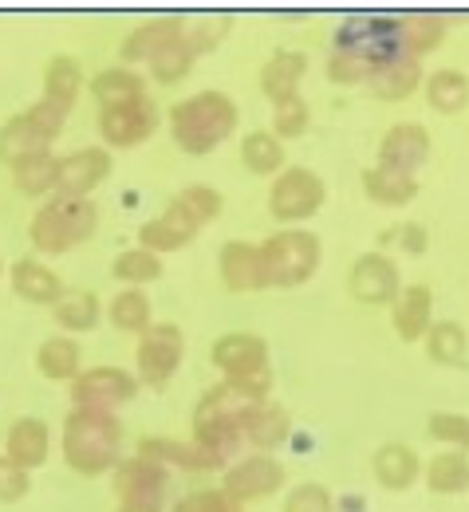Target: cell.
Instances as JSON below:
<instances>
[{
  "instance_id": "cell-1",
  "label": "cell",
  "mask_w": 469,
  "mask_h": 512,
  "mask_svg": "<svg viewBox=\"0 0 469 512\" xmlns=\"http://www.w3.org/2000/svg\"><path fill=\"white\" fill-rule=\"evenodd\" d=\"M261 402H265V398H261L257 390L229 383V379L209 386V390L201 394L198 410H194V442H198L201 449H209V453L225 465V457L237 453L245 418H249Z\"/></svg>"
},
{
  "instance_id": "cell-2",
  "label": "cell",
  "mask_w": 469,
  "mask_h": 512,
  "mask_svg": "<svg viewBox=\"0 0 469 512\" xmlns=\"http://www.w3.org/2000/svg\"><path fill=\"white\" fill-rule=\"evenodd\" d=\"M237 103L225 91H198L170 111V134L186 154H209L237 130Z\"/></svg>"
},
{
  "instance_id": "cell-3",
  "label": "cell",
  "mask_w": 469,
  "mask_h": 512,
  "mask_svg": "<svg viewBox=\"0 0 469 512\" xmlns=\"http://www.w3.org/2000/svg\"><path fill=\"white\" fill-rule=\"evenodd\" d=\"M123 426L103 410H71L64 422V457L79 477H99L119 465Z\"/></svg>"
},
{
  "instance_id": "cell-4",
  "label": "cell",
  "mask_w": 469,
  "mask_h": 512,
  "mask_svg": "<svg viewBox=\"0 0 469 512\" xmlns=\"http://www.w3.org/2000/svg\"><path fill=\"white\" fill-rule=\"evenodd\" d=\"M99 225V209L87 201V197H48V205L36 209L32 225H28V237L36 245V253L44 256H60L83 241H91Z\"/></svg>"
},
{
  "instance_id": "cell-5",
  "label": "cell",
  "mask_w": 469,
  "mask_h": 512,
  "mask_svg": "<svg viewBox=\"0 0 469 512\" xmlns=\"http://www.w3.org/2000/svg\"><path fill=\"white\" fill-rule=\"evenodd\" d=\"M335 52L359 60L371 71L399 64V60H406L399 20L395 16H347L335 28Z\"/></svg>"
},
{
  "instance_id": "cell-6",
  "label": "cell",
  "mask_w": 469,
  "mask_h": 512,
  "mask_svg": "<svg viewBox=\"0 0 469 512\" xmlns=\"http://www.w3.org/2000/svg\"><path fill=\"white\" fill-rule=\"evenodd\" d=\"M261 268H265V288L268 284L296 288L312 280V272L320 268V241L304 229H284L261 245Z\"/></svg>"
},
{
  "instance_id": "cell-7",
  "label": "cell",
  "mask_w": 469,
  "mask_h": 512,
  "mask_svg": "<svg viewBox=\"0 0 469 512\" xmlns=\"http://www.w3.org/2000/svg\"><path fill=\"white\" fill-rule=\"evenodd\" d=\"M213 367L237 386L257 390L261 398L272 386V371H268V343L261 335L249 331H229L213 343Z\"/></svg>"
},
{
  "instance_id": "cell-8",
  "label": "cell",
  "mask_w": 469,
  "mask_h": 512,
  "mask_svg": "<svg viewBox=\"0 0 469 512\" xmlns=\"http://www.w3.org/2000/svg\"><path fill=\"white\" fill-rule=\"evenodd\" d=\"M64 119H67V111H60V107L48 103V99H40V103H32L28 111L12 115V119L0 127V158L12 166L16 158H28V154L48 150V146L60 138Z\"/></svg>"
},
{
  "instance_id": "cell-9",
  "label": "cell",
  "mask_w": 469,
  "mask_h": 512,
  "mask_svg": "<svg viewBox=\"0 0 469 512\" xmlns=\"http://www.w3.org/2000/svg\"><path fill=\"white\" fill-rule=\"evenodd\" d=\"M115 497L119 509L162 512L170 497V469L150 461V457H131L115 465Z\"/></svg>"
},
{
  "instance_id": "cell-10",
  "label": "cell",
  "mask_w": 469,
  "mask_h": 512,
  "mask_svg": "<svg viewBox=\"0 0 469 512\" xmlns=\"http://www.w3.org/2000/svg\"><path fill=\"white\" fill-rule=\"evenodd\" d=\"M186 355V335L174 323H150L138 339V379L146 386H166Z\"/></svg>"
},
{
  "instance_id": "cell-11",
  "label": "cell",
  "mask_w": 469,
  "mask_h": 512,
  "mask_svg": "<svg viewBox=\"0 0 469 512\" xmlns=\"http://www.w3.org/2000/svg\"><path fill=\"white\" fill-rule=\"evenodd\" d=\"M134 394H138V379L127 375L123 367H91V371H79L71 379V398H75V410H103V414H115L119 406H127Z\"/></svg>"
},
{
  "instance_id": "cell-12",
  "label": "cell",
  "mask_w": 469,
  "mask_h": 512,
  "mask_svg": "<svg viewBox=\"0 0 469 512\" xmlns=\"http://www.w3.org/2000/svg\"><path fill=\"white\" fill-rule=\"evenodd\" d=\"M324 197H328V190H324L320 174L296 166V170H284V174L272 182L268 209H272L276 221H304V217H312V213L324 205Z\"/></svg>"
},
{
  "instance_id": "cell-13",
  "label": "cell",
  "mask_w": 469,
  "mask_h": 512,
  "mask_svg": "<svg viewBox=\"0 0 469 512\" xmlns=\"http://www.w3.org/2000/svg\"><path fill=\"white\" fill-rule=\"evenodd\" d=\"M154 127H158V107L150 103V95L99 111V134L111 150H127V146L146 142L154 134Z\"/></svg>"
},
{
  "instance_id": "cell-14",
  "label": "cell",
  "mask_w": 469,
  "mask_h": 512,
  "mask_svg": "<svg viewBox=\"0 0 469 512\" xmlns=\"http://www.w3.org/2000/svg\"><path fill=\"white\" fill-rule=\"evenodd\" d=\"M280 485H284V465H280L276 457H265V453H257V457H245V461H237V465L225 473V481H221V493H225V497H233L237 505H249V501L272 497Z\"/></svg>"
},
{
  "instance_id": "cell-15",
  "label": "cell",
  "mask_w": 469,
  "mask_h": 512,
  "mask_svg": "<svg viewBox=\"0 0 469 512\" xmlns=\"http://www.w3.org/2000/svg\"><path fill=\"white\" fill-rule=\"evenodd\" d=\"M111 174V150L83 146L75 154H64L56 166V193L60 197H87L95 186H103Z\"/></svg>"
},
{
  "instance_id": "cell-16",
  "label": "cell",
  "mask_w": 469,
  "mask_h": 512,
  "mask_svg": "<svg viewBox=\"0 0 469 512\" xmlns=\"http://www.w3.org/2000/svg\"><path fill=\"white\" fill-rule=\"evenodd\" d=\"M351 296L359 304H387L399 296V268L383 253H367L351 268Z\"/></svg>"
},
{
  "instance_id": "cell-17",
  "label": "cell",
  "mask_w": 469,
  "mask_h": 512,
  "mask_svg": "<svg viewBox=\"0 0 469 512\" xmlns=\"http://www.w3.org/2000/svg\"><path fill=\"white\" fill-rule=\"evenodd\" d=\"M430 158V134L418 123H399L383 134V146H379V166L383 170H395V174H410Z\"/></svg>"
},
{
  "instance_id": "cell-18",
  "label": "cell",
  "mask_w": 469,
  "mask_h": 512,
  "mask_svg": "<svg viewBox=\"0 0 469 512\" xmlns=\"http://www.w3.org/2000/svg\"><path fill=\"white\" fill-rule=\"evenodd\" d=\"M194 237H198V225L170 201L154 221H146V225L138 229V249H146V253H154V256L178 253V249H186Z\"/></svg>"
},
{
  "instance_id": "cell-19",
  "label": "cell",
  "mask_w": 469,
  "mask_h": 512,
  "mask_svg": "<svg viewBox=\"0 0 469 512\" xmlns=\"http://www.w3.org/2000/svg\"><path fill=\"white\" fill-rule=\"evenodd\" d=\"M48 449H52V434H48V426L40 422V418H16L12 426H8V438H4V457L16 465V469H24V473H32V469H40L44 461H48Z\"/></svg>"
},
{
  "instance_id": "cell-20",
  "label": "cell",
  "mask_w": 469,
  "mask_h": 512,
  "mask_svg": "<svg viewBox=\"0 0 469 512\" xmlns=\"http://www.w3.org/2000/svg\"><path fill=\"white\" fill-rule=\"evenodd\" d=\"M8 276H12V292H16L20 300H28V304H52V308H56V300L64 296V280H60L48 264H40L36 256L16 260V264L8 268Z\"/></svg>"
},
{
  "instance_id": "cell-21",
  "label": "cell",
  "mask_w": 469,
  "mask_h": 512,
  "mask_svg": "<svg viewBox=\"0 0 469 512\" xmlns=\"http://www.w3.org/2000/svg\"><path fill=\"white\" fill-rule=\"evenodd\" d=\"M221 280H225L229 292H257V288H265L261 245L229 241V245L221 249Z\"/></svg>"
},
{
  "instance_id": "cell-22",
  "label": "cell",
  "mask_w": 469,
  "mask_h": 512,
  "mask_svg": "<svg viewBox=\"0 0 469 512\" xmlns=\"http://www.w3.org/2000/svg\"><path fill=\"white\" fill-rule=\"evenodd\" d=\"M182 28H186V20H178V16L146 20L142 28H134L131 36H127V44H123V60H127V64H138V60H146V64H150L166 44L182 40Z\"/></svg>"
},
{
  "instance_id": "cell-23",
  "label": "cell",
  "mask_w": 469,
  "mask_h": 512,
  "mask_svg": "<svg viewBox=\"0 0 469 512\" xmlns=\"http://www.w3.org/2000/svg\"><path fill=\"white\" fill-rule=\"evenodd\" d=\"M430 312H434V292L426 284H410L395 296V331L399 339L414 343L430 331Z\"/></svg>"
},
{
  "instance_id": "cell-24",
  "label": "cell",
  "mask_w": 469,
  "mask_h": 512,
  "mask_svg": "<svg viewBox=\"0 0 469 512\" xmlns=\"http://www.w3.org/2000/svg\"><path fill=\"white\" fill-rule=\"evenodd\" d=\"M308 71V56L304 52H276L261 71V91L272 103H284L292 95H300V79Z\"/></svg>"
},
{
  "instance_id": "cell-25",
  "label": "cell",
  "mask_w": 469,
  "mask_h": 512,
  "mask_svg": "<svg viewBox=\"0 0 469 512\" xmlns=\"http://www.w3.org/2000/svg\"><path fill=\"white\" fill-rule=\"evenodd\" d=\"M138 457H150L158 465H178V469H217L221 461L201 449L198 442H170V438H150L138 446Z\"/></svg>"
},
{
  "instance_id": "cell-26",
  "label": "cell",
  "mask_w": 469,
  "mask_h": 512,
  "mask_svg": "<svg viewBox=\"0 0 469 512\" xmlns=\"http://www.w3.org/2000/svg\"><path fill=\"white\" fill-rule=\"evenodd\" d=\"M418 453L410 446H402V442H391V446H383L375 453V477H379V485L383 489H410L414 485V477H418Z\"/></svg>"
},
{
  "instance_id": "cell-27",
  "label": "cell",
  "mask_w": 469,
  "mask_h": 512,
  "mask_svg": "<svg viewBox=\"0 0 469 512\" xmlns=\"http://www.w3.org/2000/svg\"><path fill=\"white\" fill-rule=\"evenodd\" d=\"M79 363H83L79 343L67 339V335L44 339L40 351H36V371H40L44 379H52V383H71V379L79 375Z\"/></svg>"
},
{
  "instance_id": "cell-28",
  "label": "cell",
  "mask_w": 469,
  "mask_h": 512,
  "mask_svg": "<svg viewBox=\"0 0 469 512\" xmlns=\"http://www.w3.org/2000/svg\"><path fill=\"white\" fill-rule=\"evenodd\" d=\"M426 99L438 115H458L469 107V79L458 67H442L426 79Z\"/></svg>"
},
{
  "instance_id": "cell-29",
  "label": "cell",
  "mask_w": 469,
  "mask_h": 512,
  "mask_svg": "<svg viewBox=\"0 0 469 512\" xmlns=\"http://www.w3.org/2000/svg\"><path fill=\"white\" fill-rule=\"evenodd\" d=\"M56 166L60 158L52 150H40V154H28V158H16L12 162V186L28 197H40V193L56 190Z\"/></svg>"
},
{
  "instance_id": "cell-30",
  "label": "cell",
  "mask_w": 469,
  "mask_h": 512,
  "mask_svg": "<svg viewBox=\"0 0 469 512\" xmlns=\"http://www.w3.org/2000/svg\"><path fill=\"white\" fill-rule=\"evenodd\" d=\"M426 351H430V359L442 363V367H466V359H469L466 327L454 320L430 323V331H426Z\"/></svg>"
},
{
  "instance_id": "cell-31",
  "label": "cell",
  "mask_w": 469,
  "mask_h": 512,
  "mask_svg": "<svg viewBox=\"0 0 469 512\" xmlns=\"http://www.w3.org/2000/svg\"><path fill=\"white\" fill-rule=\"evenodd\" d=\"M402 28V48H406V60H418L426 52H434L446 36V20L434 16V12H414V16H399Z\"/></svg>"
},
{
  "instance_id": "cell-32",
  "label": "cell",
  "mask_w": 469,
  "mask_h": 512,
  "mask_svg": "<svg viewBox=\"0 0 469 512\" xmlns=\"http://www.w3.org/2000/svg\"><path fill=\"white\" fill-rule=\"evenodd\" d=\"M91 91L103 107H119V103H131V99H142L146 95V79L134 75L127 67H107L91 79Z\"/></svg>"
},
{
  "instance_id": "cell-33",
  "label": "cell",
  "mask_w": 469,
  "mask_h": 512,
  "mask_svg": "<svg viewBox=\"0 0 469 512\" xmlns=\"http://www.w3.org/2000/svg\"><path fill=\"white\" fill-rule=\"evenodd\" d=\"M241 438H245L249 446H257V449H276L284 438H288V414H284L280 406H268V402H261V406H257V410L245 418Z\"/></svg>"
},
{
  "instance_id": "cell-34",
  "label": "cell",
  "mask_w": 469,
  "mask_h": 512,
  "mask_svg": "<svg viewBox=\"0 0 469 512\" xmlns=\"http://www.w3.org/2000/svg\"><path fill=\"white\" fill-rule=\"evenodd\" d=\"M79 83H83V67L75 64L71 56H56L44 71V95L40 99L56 103L60 111H71V103L79 95Z\"/></svg>"
},
{
  "instance_id": "cell-35",
  "label": "cell",
  "mask_w": 469,
  "mask_h": 512,
  "mask_svg": "<svg viewBox=\"0 0 469 512\" xmlns=\"http://www.w3.org/2000/svg\"><path fill=\"white\" fill-rule=\"evenodd\" d=\"M363 193L375 201V205H406L414 193H418V182L410 174H395V170H363Z\"/></svg>"
},
{
  "instance_id": "cell-36",
  "label": "cell",
  "mask_w": 469,
  "mask_h": 512,
  "mask_svg": "<svg viewBox=\"0 0 469 512\" xmlns=\"http://www.w3.org/2000/svg\"><path fill=\"white\" fill-rule=\"evenodd\" d=\"M241 162H245L249 174L268 178V174H276L284 166V142L276 134H268V130H253L241 142Z\"/></svg>"
},
{
  "instance_id": "cell-37",
  "label": "cell",
  "mask_w": 469,
  "mask_h": 512,
  "mask_svg": "<svg viewBox=\"0 0 469 512\" xmlns=\"http://www.w3.org/2000/svg\"><path fill=\"white\" fill-rule=\"evenodd\" d=\"M426 485L434 493H466L469 489V457L462 449H446L426 465Z\"/></svg>"
},
{
  "instance_id": "cell-38",
  "label": "cell",
  "mask_w": 469,
  "mask_h": 512,
  "mask_svg": "<svg viewBox=\"0 0 469 512\" xmlns=\"http://www.w3.org/2000/svg\"><path fill=\"white\" fill-rule=\"evenodd\" d=\"M418 79H422V71H418V60H399V64L371 71L367 87H371L379 99H406V95L418 87Z\"/></svg>"
},
{
  "instance_id": "cell-39",
  "label": "cell",
  "mask_w": 469,
  "mask_h": 512,
  "mask_svg": "<svg viewBox=\"0 0 469 512\" xmlns=\"http://www.w3.org/2000/svg\"><path fill=\"white\" fill-rule=\"evenodd\" d=\"M56 323L64 331H91L99 323V296L95 292H64L56 300Z\"/></svg>"
},
{
  "instance_id": "cell-40",
  "label": "cell",
  "mask_w": 469,
  "mask_h": 512,
  "mask_svg": "<svg viewBox=\"0 0 469 512\" xmlns=\"http://www.w3.org/2000/svg\"><path fill=\"white\" fill-rule=\"evenodd\" d=\"M111 323L119 331H131V335H142L150 327V296L142 288H127L111 300Z\"/></svg>"
},
{
  "instance_id": "cell-41",
  "label": "cell",
  "mask_w": 469,
  "mask_h": 512,
  "mask_svg": "<svg viewBox=\"0 0 469 512\" xmlns=\"http://www.w3.org/2000/svg\"><path fill=\"white\" fill-rule=\"evenodd\" d=\"M194 225H209V221H217V213H221V205H225V197L213 190V186H186V190H178L170 197Z\"/></svg>"
},
{
  "instance_id": "cell-42",
  "label": "cell",
  "mask_w": 469,
  "mask_h": 512,
  "mask_svg": "<svg viewBox=\"0 0 469 512\" xmlns=\"http://www.w3.org/2000/svg\"><path fill=\"white\" fill-rule=\"evenodd\" d=\"M198 60V52L186 44V36L182 40H174V44H166L154 60H150V75L158 79V83H178V79H186L190 75V67Z\"/></svg>"
},
{
  "instance_id": "cell-43",
  "label": "cell",
  "mask_w": 469,
  "mask_h": 512,
  "mask_svg": "<svg viewBox=\"0 0 469 512\" xmlns=\"http://www.w3.org/2000/svg\"><path fill=\"white\" fill-rule=\"evenodd\" d=\"M111 272H115L119 280L134 284V288H142V284H150V280L162 276V256L146 253V249H127V253L115 256Z\"/></svg>"
},
{
  "instance_id": "cell-44",
  "label": "cell",
  "mask_w": 469,
  "mask_h": 512,
  "mask_svg": "<svg viewBox=\"0 0 469 512\" xmlns=\"http://www.w3.org/2000/svg\"><path fill=\"white\" fill-rule=\"evenodd\" d=\"M308 103L300 99V95H292V99H284V103H276V111H272V134L276 138H300L304 130H308Z\"/></svg>"
},
{
  "instance_id": "cell-45",
  "label": "cell",
  "mask_w": 469,
  "mask_h": 512,
  "mask_svg": "<svg viewBox=\"0 0 469 512\" xmlns=\"http://www.w3.org/2000/svg\"><path fill=\"white\" fill-rule=\"evenodd\" d=\"M430 434L438 438V442H450L454 449H469V414H454V410H434L430 414Z\"/></svg>"
},
{
  "instance_id": "cell-46",
  "label": "cell",
  "mask_w": 469,
  "mask_h": 512,
  "mask_svg": "<svg viewBox=\"0 0 469 512\" xmlns=\"http://www.w3.org/2000/svg\"><path fill=\"white\" fill-rule=\"evenodd\" d=\"M225 32H229V16H205V20H194V24L182 28V36H186V44H190L194 52H213V44H217Z\"/></svg>"
},
{
  "instance_id": "cell-47",
  "label": "cell",
  "mask_w": 469,
  "mask_h": 512,
  "mask_svg": "<svg viewBox=\"0 0 469 512\" xmlns=\"http://www.w3.org/2000/svg\"><path fill=\"white\" fill-rule=\"evenodd\" d=\"M174 512H245V505H237L233 497H225L221 489H201V493H190L182 497Z\"/></svg>"
},
{
  "instance_id": "cell-48",
  "label": "cell",
  "mask_w": 469,
  "mask_h": 512,
  "mask_svg": "<svg viewBox=\"0 0 469 512\" xmlns=\"http://www.w3.org/2000/svg\"><path fill=\"white\" fill-rule=\"evenodd\" d=\"M28 489H32L28 473H24V469H16V465H12V461L0 453V505L24 501V497H28Z\"/></svg>"
},
{
  "instance_id": "cell-49",
  "label": "cell",
  "mask_w": 469,
  "mask_h": 512,
  "mask_svg": "<svg viewBox=\"0 0 469 512\" xmlns=\"http://www.w3.org/2000/svg\"><path fill=\"white\" fill-rule=\"evenodd\" d=\"M284 512H332V497L324 485H300L284 501Z\"/></svg>"
},
{
  "instance_id": "cell-50",
  "label": "cell",
  "mask_w": 469,
  "mask_h": 512,
  "mask_svg": "<svg viewBox=\"0 0 469 512\" xmlns=\"http://www.w3.org/2000/svg\"><path fill=\"white\" fill-rule=\"evenodd\" d=\"M379 241H383V245H399V249H406L410 256H422L426 249H430V233H426L422 225H399V229H387Z\"/></svg>"
},
{
  "instance_id": "cell-51",
  "label": "cell",
  "mask_w": 469,
  "mask_h": 512,
  "mask_svg": "<svg viewBox=\"0 0 469 512\" xmlns=\"http://www.w3.org/2000/svg\"><path fill=\"white\" fill-rule=\"evenodd\" d=\"M328 79H332V83H343V87L367 83V79H371V67H363L359 60H351V56L332 52V60H328Z\"/></svg>"
},
{
  "instance_id": "cell-52",
  "label": "cell",
  "mask_w": 469,
  "mask_h": 512,
  "mask_svg": "<svg viewBox=\"0 0 469 512\" xmlns=\"http://www.w3.org/2000/svg\"><path fill=\"white\" fill-rule=\"evenodd\" d=\"M119 512H138V509H119Z\"/></svg>"
},
{
  "instance_id": "cell-53",
  "label": "cell",
  "mask_w": 469,
  "mask_h": 512,
  "mask_svg": "<svg viewBox=\"0 0 469 512\" xmlns=\"http://www.w3.org/2000/svg\"><path fill=\"white\" fill-rule=\"evenodd\" d=\"M0 272H4V260H0Z\"/></svg>"
}]
</instances>
